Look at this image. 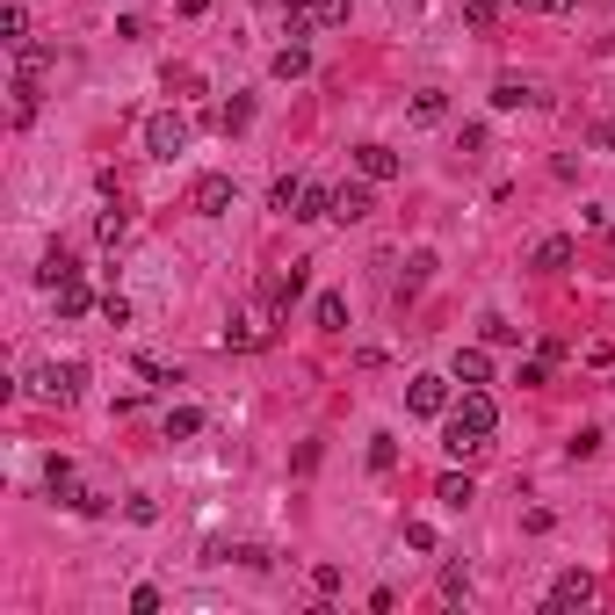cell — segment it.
<instances>
[{"label": "cell", "instance_id": "obj_5", "mask_svg": "<svg viewBox=\"0 0 615 615\" xmlns=\"http://www.w3.org/2000/svg\"><path fill=\"white\" fill-rule=\"evenodd\" d=\"M189 210H196V218H225V210H232V174H196Z\"/></svg>", "mask_w": 615, "mask_h": 615}, {"label": "cell", "instance_id": "obj_3", "mask_svg": "<svg viewBox=\"0 0 615 615\" xmlns=\"http://www.w3.org/2000/svg\"><path fill=\"white\" fill-rule=\"evenodd\" d=\"M275 341V304H254V312H239L232 326H225V348H239V355H254V348H268Z\"/></svg>", "mask_w": 615, "mask_h": 615}, {"label": "cell", "instance_id": "obj_15", "mask_svg": "<svg viewBox=\"0 0 615 615\" xmlns=\"http://www.w3.org/2000/svg\"><path fill=\"white\" fill-rule=\"evenodd\" d=\"M435 500H442V507H449V514H464V507H471V500H478V485H471V478H464V471H449V478H442V485H435Z\"/></svg>", "mask_w": 615, "mask_h": 615}, {"label": "cell", "instance_id": "obj_39", "mask_svg": "<svg viewBox=\"0 0 615 615\" xmlns=\"http://www.w3.org/2000/svg\"><path fill=\"white\" fill-rule=\"evenodd\" d=\"M601 145H608V152H615V123H608V131H601Z\"/></svg>", "mask_w": 615, "mask_h": 615}, {"label": "cell", "instance_id": "obj_34", "mask_svg": "<svg viewBox=\"0 0 615 615\" xmlns=\"http://www.w3.org/2000/svg\"><path fill=\"white\" fill-rule=\"evenodd\" d=\"M312 587L319 594H341V565H312Z\"/></svg>", "mask_w": 615, "mask_h": 615}, {"label": "cell", "instance_id": "obj_31", "mask_svg": "<svg viewBox=\"0 0 615 615\" xmlns=\"http://www.w3.org/2000/svg\"><path fill=\"white\" fill-rule=\"evenodd\" d=\"M102 319H109V326H131V297L109 290V297H102Z\"/></svg>", "mask_w": 615, "mask_h": 615}, {"label": "cell", "instance_id": "obj_40", "mask_svg": "<svg viewBox=\"0 0 615 615\" xmlns=\"http://www.w3.org/2000/svg\"><path fill=\"white\" fill-rule=\"evenodd\" d=\"M601 44H608V51H615V29H608V37H601Z\"/></svg>", "mask_w": 615, "mask_h": 615}, {"label": "cell", "instance_id": "obj_27", "mask_svg": "<svg viewBox=\"0 0 615 615\" xmlns=\"http://www.w3.org/2000/svg\"><path fill=\"white\" fill-rule=\"evenodd\" d=\"M398 464V442L391 435H369V471H391Z\"/></svg>", "mask_w": 615, "mask_h": 615}, {"label": "cell", "instance_id": "obj_37", "mask_svg": "<svg viewBox=\"0 0 615 615\" xmlns=\"http://www.w3.org/2000/svg\"><path fill=\"white\" fill-rule=\"evenodd\" d=\"M507 8H536V15H565L572 0H507Z\"/></svg>", "mask_w": 615, "mask_h": 615}, {"label": "cell", "instance_id": "obj_7", "mask_svg": "<svg viewBox=\"0 0 615 615\" xmlns=\"http://www.w3.org/2000/svg\"><path fill=\"white\" fill-rule=\"evenodd\" d=\"M406 406H413L420 420H442V413H449V377H413V384H406Z\"/></svg>", "mask_w": 615, "mask_h": 615}, {"label": "cell", "instance_id": "obj_16", "mask_svg": "<svg viewBox=\"0 0 615 615\" xmlns=\"http://www.w3.org/2000/svg\"><path fill=\"white\" fill-rule=\"evenodd\" d=\"M442 116H449V95H442V87H420V95H413V123H420V131H435Z\"/></svg>", "mask_w": 615, "mask_h": 615}, {"label": "cell", "instance_id": "obj_4", "mask_svg": "<svg viewBox=\"0 0 615 615\" xmlns=\"http://www.w3.org/2000/svg\"><path fill=\"white\" fill-rule=\"evenodd\" d=\"M145 152H152V160H174V152H189V116H174V109L145 116Z\"/></svg>", "mask_w": 615, "mask_h": 615}, {"label": "cell", "instance_id": "obj_21", "mask_svg": "<svg viewBox=\"0 0 615 615\" xmlns=\"http://www.w3.org/2000/svg\"><path fill=\"white\" fill-rule=\"evenodd\" d=\"M51 297H58V319H80L87 304H95V297H87V283H80V275H73V283H58Z\"/></svg>", "mask_w": 615, "mask_h": 615}, {"label": "cell", "instance_id": "obj_19", "mask_svg": "<svg viewBox=\"0 0 615 615\" xmlns=\"http://www.w3.org/2000/svg\"><path fill=\"white\" fill-rule=\"evenodd\" d=\"M297 203H304V181H297V174H283V181L268 189V210H275V218H297Z\"/></svg>", "mask_w": 615, "mask_h": 615}, {"label": "cell", "instance_id": "obj_29", "mask_svg": "<svg viewBox=\"0 0 615 615\" xmlns=\"http://www.w3.org/2000/svg\"><path fill=\"white\" fill-rule=\"evenodd\" d=\"M427 275H435V254H413V261H406V297L427 283Z\"/></svg>", "mask_w": 615, "mask_h": 615}, {"label": "cell", "instance_id": "obj_17", "mask_svg": "<svg viewBox=\"0 0 615 615\" xmlns=\"http://www.w3.org/2000/svg\"><path fill=\"white\" fill-rule=\"evenodd\" d=\"M312 319H319V333H348V297H341V290H326V297L312 304Z\"/></svg>", "mask_w": 615, "mask_h": 615}, {"label": "cell", "instance_id": "obj_1", "mask_svg": "<svg viewBox=\"0 0 615 615\" xmlns=\"http://www.w3.org/2000/svg\"><path fill=\"white\" fill-rule=\"evenodd\" d=\"M492 427H500V406H492V391L485 384H464V398H456V413H449V456H478L492 449Z\"/></svg>", "mask_w": 615, "mask_h": 615}, {"label": "cell", "instance_id": "obj_25", "mask_svg": "<svg viewBox=\"0 0 615 615\" xmlns=\"http://www.w3.org/2000/svg\"><path fill=\"white\" fill-rule=\"evenodd\" d=\"M297 218H333V189H319V181H304V203Z\"/></svg>", "mask_w": 615, "mask_h": 615}, {"label": "cell", "instance_id": "obj_28", "mask_svg": "<svg viewBox=\"0 0 615 615\" xmlns=\"http://www.w3.org/2000/svg\"><path fill=\"white\" fill-rule=\"evenodd\" d=\"M218 123H225V131H246V123H254V102H246V95H239V102H225V109H218Z\"/></svg>", "mask_w": 615, "mask_h": 615}, {"label": "cell", "instance_id": "obj_38", "mask_svg": "<svg viewBox=\"0 0 615 615\" xmlns=\"http://www.w3.org/2000/svg\"><path fill=\"white\" fill-rule=\"evenodd\" d=\"M210 8H218V0H181V15H210Z\"/></svg>", "mask_w": 615, "mask_h": 615}, {"label": "cell", "instance_id": "obj_23", "mask_svg": "<svg viewBox=\"0 0 615 615\" xmlns=\"http://www.w3.org/2000/svg\"><path fill=\"white\" fill-rule=\"evenodd\" d=\"M196 435H203V413L196 406H174L167 413V442H196Z\"/></svg>", "mask_w": 615, "mask_h": 615}, {"label": "cell", "instance_id": "obj_2", "mask_svg": "<svg viewBox=\"0 0 615 615\" xmlns=\"http://www.w3.org/2000/svg\"><path fill=\"white\" fill-rule=\"evenodd\" d=\"M29 384H37V398H51V406H73L80 384H87V362H37Z\"/></svg>", "mask_w": 615, "mask_h": 615}, {"label": "cell", "instance_id": "obj_8", "mask_svg": "<svg viewBox=\"0 0 615 615\" xmlns=\"http://www.w3.org/2000/svg\"><path fill=\"white\" fill-rule=\"evenodd\" d=\"M369 189H377V181H341V189H333V218H341V225H362L369 210H377V196H369Z\"/></svg>", "mask_w": 615, "mask_h": 615}, {"label": "cell", "instance_id": "obj_35", "mask_svg": "<svg viewBox=\"0 0 615 615\" xmlns=\"http://www.w3.org/2000/svg\"><path fill=\"white\" fill-rule=\"evenodd\" d=\"M348 8H355V0H319V29H333V22H348Z\"/></svg>", "mask_w": 615, "mask_h": 615}, {"label": "cell", "instance_id": "obj_14", "mask_svg": "<svg viewBox=\"0 0 615 615\" xmlns=\"http://www.w3.org/2000/svg\"><path fill=\"white\" fill-rule=\"evenodd\" d=\"M268 73H275V80H304V73H312V51H304V44H283V51L268 58Z\"/></svg>", "mask_w": 615, "mask_h": 615}, {"label": "cell", "instance_id": "obj_36", "mask_svg": "<svg viewBox=\"0 0 615 615\" xmlns=\"http://www.w3.org/2000/svg\"><path fill=\"white\" fill-rule=\"evenodd\" d=\"M565 449H572V456H594V449H601V427H579V435H572Z\"/></svg>", "mask_w": 615, "mask_h": 615}, {"label": "cell", "instance_id": "obj_18", "mask_svg": "<svg viewBox=\"0 0 615 615\" xmlns=\"http://www.w3.org/2000/svg\"><path fill=\"white\" fill-rule=\"evenodd\" d=\"M456 384H492V355L485 348H456Z\"/></svg>", "mask_w": 615, "mask_h": 615}, {"label": "cell", "instance_id": "obj_13", "mask_svg": "<svg viewBox=\"0 0 615 615\" xmlns=\"http://www.w3.org/2000/svg\"><path fill=\"white\" fill-rule=\"evenodd\" d=\"M572 254H579V246H572L565 232H550V239L536 246V268H543V275H565V268H572Z\"/></svg>", "mask_w": 615, "mask_h": 615}, {"label": "cell", "instance_id": "obj_12", "mask_svg": "<svg viewBox=\"0 0 615 615\" xmlns=\"http://www.w3.org/2000/svg\"><path fill=\"white\" fill-rule=\"evenodd\" d=\"M73 275H80V261L66 254V246H51V254L37 261V283H44V290H58V283H73Z\"/></svg>", "mask_w": 615, "mask_h": 615}, {"label": "cell", "instance_id": "obj_33", "mask_svg": "<svg viewBox=\"0 0 615 615\" xmlns=\"http://www.w3.org/2000/svg\"><path fill=\"white\" fill-rule=\"evenodd\" d=\"M138 377H152V384H181L174 369H167V362H152V355H138Z\"/></svg>", "mask_w": 615, "mask_h": 615}, {"label": "cell", "instance_id": "obj_24", "mask_svg": "<svg viewBox=\"0 0 615 615\" xmlns=\"http://www.w3.org/2000/svg\"><path fill=\"white\" fill-rule=\"evenodd\" d=\"M521 102H529V80H514V73L492 80V109H521Z\"/></svg>", "mask_w": 615, "mask_h": 615}, {"label": "cell", "instance_id": "obj_22", "mask_svg": "<svg viewBox=\"0 0 615 615\" xmlns=\"http://www.w3.org/2000/svg\"><path fill=\"white\" fill-rule=\"evenodd\" d=\"M44 73H51V51L44 44H22L15 51V80H44Z\"/></svg>", "mask_w": 615, "mask_h": 615}, {"label": "cell", "instance_id": "obj_11", "mask_svg": "<svg viewBox=\"0 0 615 615\" xmlns=\"http://www.w3.org/2000/svg\"><path fill=\"white\" fill-rule=\"evenodd\" d=\"M95 239H102V246H123V239H131V210H123V196H109V203H102Z\"/></svg>", "mask_w": 615, "mask_h": 615}, {"label": "cell", "instance_id": "obj_30", "mask_svg": "<svg viewBox=\"0 0 615 615\" xmlns=\"http://www.w3.org/2000/svg\"><path fill=\"white\" fill-rule=\"evenodd\" d=\"M485 341H492V348H514V341H521V326H507V319H485Z\"/></svg>", "mask_w": 615, "mask_h": 615}, {"label": "cell", "instance_id": "obj_26", "mask_svg": "<svg viewBox=\"0 0 615 615\" xmlns=\"http://www.w3.org/2000/svg\"><path fill=\"white\" fill-rule=\"evenodd\" d=\"M0 37H8L15 51L29 44V8H22V0H15V8H8V15H0Z\"/></svg>", "mask_w": 615, "mask_h": 615}, {"label": "cell", "instance_id": "obj_6", "mask_svg": "<svg viewBox=\"0 0 615 615\" xmlns=\"http://www.w3.org/2000/svg\"><path fill=\"white\" fill-rule=\"evenodd\" d=\"M297 297H304V261L261 275V304H275V312H283V304H297Z\"/></svg>", "mask_w": 615, "mask_h": 615}, {"label": "cell", "instance_id": "obj_20", "mask_svg": "<svg viewBox=\"0 0 615 615\" xmlns=\"http://www.w3.org/2000/svg\"><path fill=\"white\" fill-rule=\"evenodd\" d=\"M500 8H507V0H464V29L492 37V29H500Z\"/></svg>", "mask_w": 615, "mask_h": 615}, {"label": "cell", "instance_id": "obj_32", "mask_svg": "<svg viewBox=\"0 0 615 615\" xmlns=\"http://www.w3.org/2000/svg\"><path fill=\"white\" fill-rule=\"evenodd\" d=\"M131 615H160V587H131Z\"/></svg>", "mask_w": 615, "mask_h": 615}, {"label": "cell", "instance_id": "obj_10", "mask_svg": "<svg viewBox=\"0 0 615 615\" xmlns=\"http://www.w3.org/2000/svg\"><path fill=\"white\" fill-rule=\"evenodd\" d=\"M355 174L362 181H398V152L391 145H355Z\"/></svg>", "mask_w": 615, "mask_h": 615}, {"label": "cell", "instance_id": "obj_9", "mask_svg": "<svg viewBox=\"0 0 615 615\" xmlns=\"http://www.w3.org/2000/svg\"><path fill=\"white\" fill-rule=\"evenodd\" d=\"M543 601H550V608H587V601H594V572H579V565H572V572H558Z\"/></svg>", "mask_w": 615, "mask_h": 615}]
</instances>
